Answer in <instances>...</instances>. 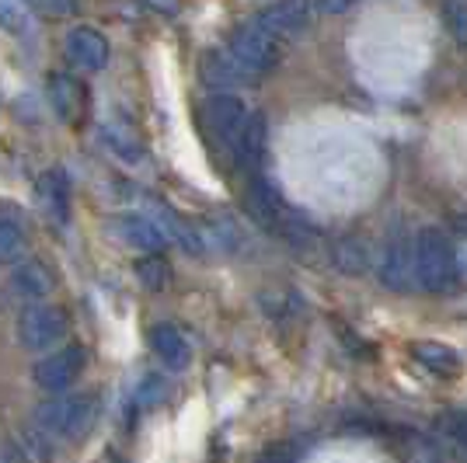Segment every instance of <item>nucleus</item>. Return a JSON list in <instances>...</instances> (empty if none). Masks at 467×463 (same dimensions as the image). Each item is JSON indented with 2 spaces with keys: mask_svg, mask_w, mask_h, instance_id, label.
I'll list each match as a JSON object with an SVG mask.
<instances>
[{
  "mask_svg": "<svg viewBox=\"0 0 467 463\" xmlns=\"http://www.w3.org/2000/svg\"><path fill=\"white\" fill-rule=\"evenodd\" d=\"M457 279V254L453 237L443 227H426L415 233V286L426 293L453 290Z\"/></svg>",
  "mask_w": 467,
  "mask_h": 463,
  "instance_id": "obj_1",
  "label": "nucleus"
},
{
  "mask_svg": "<svg viewBox=\"0 0 467 463\" xmlns=\"http://www.w3.org/2000/svg\"><path fill=\"white\" fill-rule=\"evenodd\" d=\"M98 422V401L84 397V394H57L53 401H42L36 407V425L46 436H59V439H80L91 432Z\"/></svg>",
  "mask_w": 467,
  "mask_h": 463,
  "instance_id": "obj_2",
  "label": "nucleus"
},
{
  "mask_svg": "<svg viewBox=\"0 0 467 463\" xmlns=\"http://www.w3.org/2000/svg\"><path fill=\"white\" fill-rule=\"evenodd\" d=\"M227 49H231L234 59H237L252 77H265L269 70H275V63H279V57H283L279 39H275L273 32H269L258 18L237 25V28L231 32Z\"/></svg>",
  "mask_w": 467,
  "mask_h": 463,
  "instance_id": "obj_3",
  "label": "nucleus"
},
{
  "mask_svg": "<svg viewBox=\"0 0 467 463\" xmlns=\"http://www.w3.org/2000/svg\"><path fill=\"white\" fill-rule=\"evenodd\" d=\"M67 334V314L49 304H32L18 317V345L25 352H49Z\"/></svg>",
  "mask_w": 467,
  "mask_h": 463,
  "instance_id": "obj_4",
  "label": "nucleus"
},
{
  "mask_svg": "<svg viewBox=\"0 0 467 463\" xmlns=\"http://www.w3.org/2000/svg\"><path fill=\"white\" fill-rule=\"evenodd\" d=\"M248 116H252V112L244 108V101L234 95V91H213V95L202 101V108H199L202 129L210 136H216L223 147H234V143H237V136L244 129Z\"/></svg>",
  "mask_w": 467,
  "mask_h": 463,
  "instance_id": "obj_5",
  "label": "nucleus"
},
{
  "mask_svg": "<svg viewBox=\"0 0 467 463\" xmlns=\"http://www.w3.org/2000/svg\"><path fill=\"white\" fill-rule=\"evenodd\" d=\"M88 366V348L84 345H67L53 352V355H46L36 363V386L46 390V394H63V390H70V386L80 380V373Z\"/></svg>",
  "mask_w": 467,
  "mask_h": 463,
  "instance_id": "obj_6",
  "label": "nucleus"
},
{
  "mask_svg": "<svg viewBox=\"0 0 467 463\" xmlns=\"http://www.w3.org/2000/svg\"><path fill=\"white\" fill-rule=\"evenodd\" d=\"M380 283L390 293H411L415 286V237H394L380 258Z\"/></svg>",
  "mask_w": 467,
  "mask_h": 463,
  "instance_id": "obj_7",
  "label": "nucleus"
},
{
  "mask_svg": "<svg viewBox=\"0 0 467 463\" xmlns=\"http://www.w3.org/2000/svg\"><path fill=\"white\" fill-rule=\"evenodd\" d=\"M46 95H49V105L67 126H80L88 118V91L78 77L70 74H53L49 84H46Z\"/></svg>",
  "mask_w": 467,
  "mask_h": 463,
  "instance_id": "obj_8",
  "label": "nucleus"
},
{
  "mask_svg": "<svg viewBox=\"0 0 467 463\" xmlns=\"http://www.w3.org/2000/svg\"><path fill=\"white\" fill-rule=\"evenodd\" d=\"M67 59L78 70H84V74H98L109 63V39L98 28H91V25H78L67 36Z\"/></svg>",
  "mask_w": 467,
  "mask_h": 463,
  "instance_id": "obj_9",
  "label": "nucleus"
},
{
  "mask_svg": "<svg viewBox=\"0 0 467 463\" xmlns=\"http://www.w3.org/2000/svg\"><path fill=\"white\" fill-rule=\"evenodd\" d=\"M314 0H275L273 7H265L258 21L273 32L275 39H290L296 32H304L314 18Z\"/></svg>",
  "mask_w": 467,
  "mask_h": 463,
  "instance_id": "obj_10",
  "label": "nucleus"
},
{
  "mask_svg": "<svg viewBox=\"0 0 467 463\" xmlns=\"http://www.w3.org/2000/svg\"><path fill=\"white\" fill-rule=\"evenodd\" d=\"M199 77H202L206 87H213V91H234V87L248 84L252 74L234 59L231 49H210V53H202V59H199Z\"/></svg>",
  "mask_w": 467,
  "mask_h": 463,
  "instance_id": "obj_11",
  "label": "nucleus"
},
{
  "mask_svg": "<svg viewBox=\"0 0 467 463\" xmlns=\"http://www.w3.org/2000/svg\"><path fill=\"white\" fill-rule=\"evenodd\" d=\"M150 348L157 352V359L168 369H185L189 359H192V348H189V338L175 328V324H157L150 331Z\"/></svg>",
  "mask_w": 467,
  "mask_h": 463,
  "instance_id": "obj_12",
  "label": "nucleus"
},
{
  "mask_svg": "<svg viewBox=\"0 0 467 463\" xmlns=\"http://www.w3.org/2000/svg\"><path fill=\"white\" fill-rule=\"evenodd\" d=\"M244 202H248V210L252 216L262 223V227H273L279 231L283 223H286V212H283V199L273 192V185L265 181V178H254L248 195H244Z\"/></svg>",
  "mask_w": 467,
  "mask_h": 463,
  "instance_id": "obj_13",
  "label": "nucleus"
},
{
  "mask_svg": "<svg viewBox=\"0 0 467 463\" xmlns=\"http://www.w3.org/2000/svg\"><path fill=\"white\" fill-rule=\"evenodd\" d=\"M119 233H122L133 248H140V252H147V254H157L168 244V233L161 231L150 216H140V212L122 216V220H119Z\"/></svg>",
  "mask_w": 467,
  "mask_h": 463,
  "instance_id": "obj_14",
  "label": "nucleus"
},
{
  "mask_svg": "<svg viewBox=\"0 0 467 463\" xmlns=\"http://www.w3.org/2000/svg\"><path fill=\"white\" fill-rule=\"evenodd\" d=\"M265 139H269V129H265V116L262 112H252L248 122H244V129L237 136V143L231 147L234 160L241 164V168H252L262 160V150H265Z\"/></svg>",
  "mask_w": 467,
  "mask_h": 463,
  "instance_id": "obj_15",
  "label": "nucleus"
},
{
  "mask_svg": "<svg viewBox=\"0 0 467 463\" xmlns=\"http://www.w3.org/2000/svg\"><path fill=\"white\" fill-rule=\"evenodd\" d=\"M411 355H415L419 366H426L436 376H457L461 373V355L450 345H440V342H415Z\"/></svg>",
  "mask_w": 467,
  "mask_h": 463,
  "instance_id": "obj_16",
  "label": "nucleus"
},
{
  "mask_svg": "<svg viewBox=\"0 0 467 463\" xmlns=\"http://www.w3.org/2000/svg\"><path fill=\"white\" fill-rule=\"evenodd\" d=\"M39 199L42 206L49 210L53 220L67 223L70 220V185H67V174L63 171H46L39 178Z\"/></svg>",
  "mask_w": 467,
  "mask_h": 463,
  "instance_id": "obj_17",
  "label": "nucleus"
},
{
  "mask_svg": "<svg viewBox=\"0 0 467 463\" xmlns=\"http://www.w3.org/2000/svg\"><path fill=\"white\" fill-rule=\"evenodd\" d=\"M331 265L342 272V275H367L370 272V248H367V241L342 237L331 248Z\"/></svg>",
  "mask_w": 467,
  "mask_h": 463,
  "instance_id": "obj_18",
  "label": "nucleus"
},
{
  "mask_svg": "<svg viewBox=\"0 0 467 463\" xmlns=\"http://www.w3.org/2000/svg\"><path fill=\"white\" fill-rule=\"evenodd\" d=\"M11 286H15L21 296H28V300H42V296H49V293L57 290V279H53L49 269L39 265V262H25V265L15 269Z\"/></svg>",
  "mask_w": 467,
  "mask_h": 463,
  "instance_id": "obj_19",
  "label": "nucleus"
},
{
  "mask_svg": "<svg viewBox=\"0 0 467 463\" xmlns=\"http://www.w3.org/2000/svg\"><path fill=\"white\" fill-rule=\"evenodd\" d=\"M101 143L112 150V157H119L122 164H140L143 160V143L130 133L126 126H105L101 129Z\"/></svg>",
  "mask_w": 467,
  "mask_h": 463,
  "instance_id": "obj_20",
  "label": "nucleus"
},
{
  "mask_svg": "<svg viewBox=\"0 0 467 463\" xmlns=\"http://www.w3.org/2000/svg\"><path fill=\"white\" fill-rule=\"evenodd\" d=\"M133 272H137L140 286L150 293H161L164 286H168V279H171V272H168V262L161 258V254H147V258H140L137 265H133Z\"/></svg>",
  "mask_w": 467,
  "mask_h": 463,
  "instance_id": "obj_21",
  "label": "nucleus"
},
{
  "mask_svg": "<svg viewBox=\"0 0 467 463\" xmlns=\"http://www.w3.org/2000/svg\"><path fill=\"white\" fill-rule=\"evenodd\" d=\"M25 248V231H21L15 220H7V216H0V265L4 262H15Z\"/></svg>",
  "mask_w": 467,
  "mask_h": 463,
  "instance_id": "obj_22",
  "label": "nucleus"
},
{
  "mask_svg": "<svg viewBox=\"0 0 467 463\" xmlns=\"http://www.w3.org/2000/svg\"><path fill=\"white\" fill-rule=\"evenodd\" d=\"M161 231L168 233V241L175 237V241L182 244V248H185V252H192V254L202 252V241H199V233L189 231V227L178 220L175 212H161Z\"/></svg>",
  "mask_w": 467,
  "mask_h": 463,
  "instance_id": "obj_23",
  "label": "nucleus"
},
{
  "mask_svg": "<svg viewBox=\"0 0 467 463\" xmlns=\"http://www.w3.org/2000/svg\"><path fill=\"white\" fill-rule=\"evenodd\" d=\"M32 18V0H0V25L7 32H21Z\"/></svg>",
  "mask_w": 467,
  "mask_h": 463,
  "instance_id": "obj_24",
  "label": "nucleus"
},
{
  "mask_svg": "<svg viewBox=\"0 0 467 463\" xmlns=\"http://www.w3.org/2000/svg\"><path fill=\"white\" fill-rule=\"evenodd\" d=\"M443 25L453 39L467 46V4L464 0H447L443 4Z\"/></svg>",
  "mask_w": 467,
  "mask_h": 463,
  "instance_id": "obj_25",
  "label": "nucleus"
},
{
  "mask_svg": "<svg viewBox=\"0 0 467 463\" xmlns=\"http://www.w3.org/2000/svg\"><path fill=\"white\" fill-rule=\"evenodd\" d=\"M440 432L467 449V411H447V415L440 418Z\"/></svg>",
  "mask_w": 467,
  "mask_h": 463,
  "instance_id": "obj_26",
  "label": "nucleus"
},
{
  "mask_svg": "<svg viewBox=\"0 0 467 463\" xmlns=\"http://www.w3.org/2000/svg\"><path fill=\"white\" fill-rule=\"evenodd\" d=\"M453 254H457V279L467 283V233L453 237Z\"/></svg>",
  "mask_w": 467,
  "mask_h": 463,
  "instance_id": "obj_27",
  "label": "nucleus"
},
{
  "mask_svg": "<svg viewBox=\"0 0 467 463\" xmlns=\"http://www.w3.org/2000/svg\"><path fill=\"white\" fill-rule=\"evenodd\" d=\"M161 394H164V380H161V376H147V384L140 390V405H150Z\"/></svg>",
  "mask_w": 467,
  "mask_h": 463,
  "instance_id": "obj_28",
  "label": "nucleus"
},
{
  "mask_svg": "<svg viewBox=\"0 0 467 463\" xmlns=\"http://www.w3.org/2000/svg\"><path fill=\"white\" fill-rule=\"evenodd\" d=\"M356 0H314V7L321 11V15H346Z\"/></svg>",
  "mask_w": 467,
  "mask_h": 463,
  "instance_id": "obj_29",
  "label": "nucleus"
},
{
  "mask_svg": "<svg viewBox=\"0 0 467 463\" xmlns=\"http://www.w3.org/2000/svg\"><path fill=\"white\" fill-rule=\"evenodd\" d=\"M36 7H42L46 15H70L74 0H36Z\"/></svg>",
  "mask_w": 467,
  "mask_h": 463,
  "instance_id": "obj_30",
  "label": "nucleus"
},
{
  "mask_svg": "<svg viewBox=\"0 0 467 463\" xmlns=\"http://www.w3.org/2000/svg\"><path fill=\"white\" fill-rule=\"evenodd\" d=\"M157 11H164V15H175L178 11V0H150Z\"/></svg>",
  "mask_w": 467,
  "mask_h": 463,
  "instance_id": "obj_31",
  "label": "nucleus"
}]
</instances>
